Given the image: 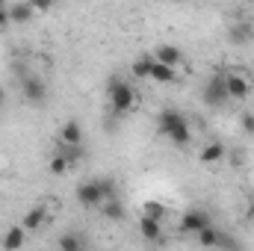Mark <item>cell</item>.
<instances>
[{
	"label": "cell",
	"instance_id": "obj_1",
	"mask_svg": "<svg viewBox=\"0 0 254 251\" xmlns=\"http://www.w3.org/2000/svg\"><path fill=\"white\" fill-rule=\"evenodd\" d=\"M157 130H160V136H166V139H169L172 145H178V148H187L192 142L190 122H187V116H184L181 110H175V107H166V110L160 113Z\"/></svg>",
	"mask_w": 254,
	"mask_h": 251
},
{
	"label": "cell",
	"instance_id": "obj_2",
	"mask_svg": "<svg viewBox=\"0 0 254 251\" xmlns=\"http://www.w3.org/2000/svg\"><path fill=\"white\" fill-rule=\"evenodd\" d=\"M107 98H110V110L116 113V116H127L130 110H133V104H136V92H133V86L122 80V77H113L110 83H107Z\"/></svg>",
	"mask_w": 254,
	"mask_h": 251
},
{
	"label": "cell",
	"instance_id": "obj_3",
	"mask_svg": "<svg viewBox=\"0 0 254 251\" xmlns=\"http://www.w3.org/2000/svg\"><path fill=\"white\" fill-rule=\"evenodd\" d=\"M201 101H204L207 107H225V104L231 101L228 86H225V74L216 71V74L204 83V89H201Z\"/></svg>",
	"mask_w": 254,
	"mask_h": 251
},
{
	"label": "cell",
	"instance_id": "obj_4",
	"mask_svg": "<svg viewBox=\"0 0 254 251\" xmlns=\"http://www.w3.org/2000/svg\"><path fill=\"white\" fill-rule=\"evenodd\" d=\"M21 95H24L27 104L42 107V104L48 101V83H45L39 74H24V77H21Z\"/></svg>",
	"mask_w": 254,
	"mask_h": 251
},
{
	"label": "cell",
	"instance_id": "obj_5",
	"mask_svg": "<svg viewBox=\"0 0 254 251\" xmlns=\"http://www.w3.org/2000/svg\"><path fill=\"white\" fill-rule=\"evenodd\" d=\"M207 225H213V219H210V213H207L204 207H192V210H187V213L181 216V234H187V237H195V234L204 231Z\"/></svg>",
	"mask_w": 254,
	"mask_h": 251
},
{
	"label": "cell",
	"instance_id": "obj_6",
	"mask_svg": "<svg viewBox=\"0 0 254 251\" xmlns=\"http://www.w3.org/2000/svg\"><path fill=\"white\" fill-rule=\"evenodd\" d=\"M74 198H77L80 207L95 210V207L104 201V192H101V187H98V181H86V184H80V187L74 189Z\"/></svg>",
	"mask_w": 254,
	"mask_h": 251
},
{
	"label": "cell",
	"instance_id": "obj_7",
	"mask_svg": "<svg viewBox=\"0 0 254 251\" xmlns=\"http://www.w3.org/2000/svg\"><path fill=\"white\" fill-rule=\"evenodd\" d=\"M228 42L237 45V48H246L254 42V24L246 21V18H237L231 27H228Z\"/></svg>",
	"mask_w": 254,
	"mask_h": 251
},
{
	"label": "cell",
	"instance_id": "obj_8",
	"mask_svg": "<svg viewBox=\"0 0 254 251\" xmlns=\"http://www.w3.org/2000/svg\"><path fill=\"white\" fill-rule=\"evenodd\" d=\"M225 86H228V95L234 101H246L252 95V83L246 77H240V74H225Z\"/></svg>",
	"mask_w": 254,
	"mask_h": 251
},
{
	"label": "cell",
	"instance_id": "obj_9",
	"mask_svg": "<svg viewBox=\"0 0 254 251\" xmlns=\"http://www.w3.org/2000/svg\"><path fill=\"white\" fill-rule=\"evenodd\" d=\"M98 210H101V216L104 219H110V222H122L127 216V210H125V204L113 195V198H104L101 204H98Z\"/></svg>",
	"mask_w": 254,
	"mask_h": 251
},
{
	"label": "cell",
	"instance_id": "obj_10",
	"mask_svg": "<svg viewBox=\"0 0 254 251\" xmlns=\"http://www.w3.org/2000/svg\"><path fill=\"white\" fill-rule=\"evenodd\" d=\"M139 234H142L148 243H160V240H163L160 219H154V216H145V213H142V219H139Z\"/></svg>",
	"mask_w": 254,
	"mask_h": 251
},
{
	"label": "cell",
	"instance_id": "obj_11",
	"mask_svg": "<svg viewBox=\"0 0 254 251\" xmlns=\"http://www.w3.org/2000/svg\"><path fill=\"white\" fill-rule=\"evenodd\" d=\"M36 15H39V12L33 9L30 0H27V3H15V6H9V24H30Z\"/></svg>",
	"mask_w": 254,
	"mask_h": 251
},
{
	"label": "cell",
	"instance_id": "obj_12",
	"mask_svg": "<svg viewBox=\"0 0 254 251\" xmlns=\"http://www.w3.org/2000/svg\"><path fill=\"white\" fill-rule=\"evenodd\" d=\"M225 154H228V148H225L222 142H210V145H204V148H201L198 160H201L204 166H216V163H222V160H225Z\"/></svg>",
	"mask_w": 254,
	"mask_h": 251
},
{
	"label": "cell",
	"instance_id": "obj_13",
	"mask_svg": "<svg viewBox=\"0 0 254 251\" xmlns=\"http://www.w3.org/2000/svg\"><path fill=\"white\" fill-rule=\"evenodd\" d=\"M154 60H160V63H166V65H181L184 63V51L178 48V45H160L157 48V54H154Z\"/></svg>",
	"mask_w": 254,
	"mask_h": 251
},
{
	"label": "cell",
	"instance_id": "obj_14",
	"mask_svg": "<svg viewBox=\"0 0 254 251\" xmlns=\"http://www.w3.org/2000/svg\"><path fill=\"white\" fill-rule=\"evenodd\" d=\"M148 80H154V83H175L178 77H175V68H172V65L154 60V63H151V74H148Z\"/></svg>",
	"mask_w": 254,
	"mask_h": 251
},
{
	"label": "cell",
	"instance_id": "obj_15",
	"mask_svg": "<svg viewBox=\"0 0 254 251\" xmlns=\"http://www.w3.org/2000/svg\"><path fill=\"white\" fill-rule=\"evenodd\" d=\"M57 154H63L65 160L74 166V163H80V160L86 157V148H83V142H74V145H71V142H60V145H57Z\"/></svg>",
	"mask_w": 254,
	"mask_h": 251
},
{
	"label": "cell",
	"instance_id": "obj_16",
	"mask_svg": "<svg viewBox=\"0 0 254 251\" xmlns=\"http://www.w3.org/2000/svg\"><path fill=\"white\" fill-rule=\"evenodd\" d=\"M24 234H27V228H24V225H21V228H9V231L3 234V240H0V246H3L6 251H15V249H21V246H24V240H27Z\"/></svg>",
	"mask_w": 254,
	"mask_h": 251
},
{
	"label": "cell",
	"instance_id": "obj_17",
	"mask_svg": "<svg viewBox=\"0 0 254 251\" xmlns=\"http://www.w3.org/2000/svg\"><path fill=\"white\" fill-rule=\"evenodd\" d=\"M60 142H83V125L77 122V119H71V122H65L63 130H60Z\"/></svg>",
	"mask_w": 254,
	"mask_h": 251
},
{
	"label": "cell",
	"instance_id": "obj_18",
	"mask_svg": "<svg viewBox=\"0 0 254 251\" xmlns=\"http://www.w3.org/2000/svg\"><path fill=\"white\" fill-rule=\"evenodd\" d=\"M219 234H222V228L207 225L204 231L195 234V240H198V246H204V249H216V246H219Z\"/></svg>",
	"mask_w": 254,
	"mask_h": 251
},
{
	"label": "cell",
	"instance_id": "obj_19",
	"mask_svg": "<svg viewBox=\"0 0 254 251\" xmlns=\"http://www.w3.org/2000/svg\"><path fill=\"white\" fill-rule=\"evenodd\" d=\"M57 246H60L63 251H80V249H86V246H89V240H86V237H80V234H65V237L57 240Z\"/></svg>",
	"mask_w": 254,
	"mask_h": 251
},
{
	"label": "cell",
	"instance_id": "obj_20",
	"mask_svg": "<svg viewBox=\"0 0 254 251\" xmlns=\"http://www.w3.org/2000/svg\"><path fill=\"white\" fill-rule=\"evenodd\" d=\"M45 216H48V213H45V207L39 204V207H33V210L24 216V222H21V225H24L27 231H39V228L45 225Z\"/></svg>",
	"mask_w": 254,
	"mask_h": 251
},
{
	"label": "cell",
	"instance_id": "obj_21",
	"mask_svg": "<svg viewBox=\"0 0 254 251\" xmlns=\"http://www.w3.org/2000/svg\"><path fill=\"white\" fill-rule=\"evenodd\" d=\"M151 63H154V57H139V60L133 63V77L148 80V74H151Z\"/></svg>",
	"mask_w": 254,
	"mask_h": 251
},
{
	"label": "cell",
	"instance_id": "obj_22",
	"mask_svg": "<svg viewBox=\"0 0 254 251\" xmlns=\"http://www.w3.org/2000/svg\"><path fill=\"white\" fill-rule=\"evenodd\" d=\"M48 169H51V175H65V172L71 169V163L65 160L63 154H57V151H54V157H51V163H48Z\"/></svg>",
	"mask_w": 254,
	"mask_h": 251
},
{
	"label": "cell",
	"instance_id": "obj_23",
	"mask_svg": "<svg viewBox=\"0 0 254 251\" xmlns=\"http://www.w3.org/2000/svg\"><path fill=\"white\" fill-rule=\"evenodd\" d=\"M142 213H145V216H154V219H160V222L166 219V207H163L160 201H145Z\"/></svg>",
	"mask_w": 254,
	"mask_h": 251
},
{
	"label": "cell",
	"instance_id": "obj_24",
	"mask_svg": "<svg viewBox=\"0 0 254 251\" xmlns=\"http://www.w3.org/2000/svg\"><path fill=\"white\" fill-rule=\"evenodd\" d=\"M240 127H243L249 136H254V113L252 110H243V116H240Z\"/></svg>",
	"mask_w": 254,
	"mask_h": 251
},
{
	"label": "cell",
	"instance_id": "obj_25",
	"mask_svg": "<svg viewBox=\"0 0 254 251\" xmlns=\"http://www.w3.org/2000/svg\"><path fill=\"white\" fill-rule=\"evenodd\" d=\"M216 249H240V243H237L234 237H228V234L222 231V234H219V246H216Z\"/></svg>",
	"mask_w": 254,
	"mask_h": 251
},
{
	"label": "cell",
	"instance_id": "obj_26",
	"mask_svg": "<svg viewBox=\"0 0 254 251\" xmlns=\"http://www.w3.org/2000/svg\"><path fill=\"white\" fill-rule=\"evenodd\" d=\"M30 3H33L36 12H48V9H51V0H30Z\"/></svg>",
	"mask_w": 254,
	"mask_h": 251
},
{
	"label": "cell",
	"instance_id": "obj_27",
	"mask_svg": "<svg viewBox=\"0 0 254 251\" xmlns=\"http://www.w3.org/2000/svg\"><path fill=\"white\" fill-rule=\"evenodd\" d=\"M6 24H9V6L0 3V27H6Z\"/></svg>",
	"mask_w": 254,
	"mask_h": 251
},
{
	"label": "cell",
	"instance_id": "obj_28",
	"mask_svg": "<svg viewBox=\"0 0 254 251\" xmlns=\"http://www.w3.org/2000/svg\"><path fill=\"white\" fill-rule=\"evenodd\" d=\"M249 219H254V198H252V204H249Z\"/></svg>",
	"mask_w": 254,
	"mask_h": 251
},
{
	"label": "cell",
	"instance_id": "obj_29",
	"mask_svg": "<svg viewBox=\"0 0 254 251\" xmlns=\"http://www.w3.org/2000/svg\"><path fill=\"white\" fill-rule=\"evenodd\" d=\"M0 104H3V86H0Z\"/></svg>",
	"mask_w": 254,
	"mask_h": 251
},
{
	"label": "cell",
	"instance_id": "obj_30",
	"mask_svg": "<svg viewBox=\"0 0 254 251\" xmlns=\"http://www.w3.org/2000/svg\"><path fill=\"white\" fill-rule=\"evenodd\" d=\"M175 3H181V0H175Z\"/></svg>",
	"mask_w": 254,
	"mask_h": 251
},
{
	"label": "cell",
	"instance_id": "obj_31",
	"mask_svg": "<svg viewBox=\"0 0 254 251\" xmlns=\"http://www.w3.org/2000/svg\"><path fill=\"white\" fill-rule=\"evenodd\" d=\"M252 6H254V0H252Z\"/></svg>",
	"mask_w": 254,
	"mask_h": 251
}]
</instances>
